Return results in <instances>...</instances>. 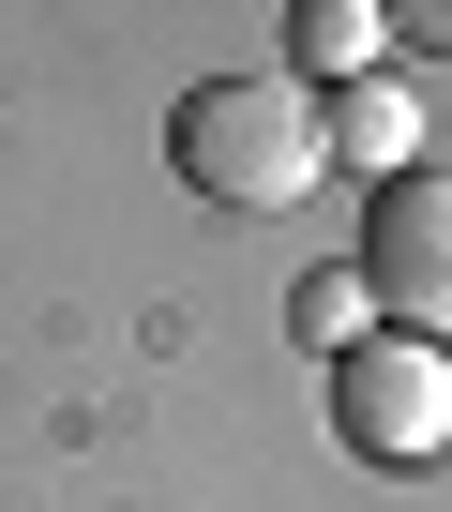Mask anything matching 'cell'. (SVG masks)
<instances>
[{
    "label": "cell",
    "instance_id": "3957f363",
    "mask_svg": "<svg viewBox=\"0 0 452 512\" xmlns=\"http://www.w3.org/2000/svg\"><path fill=\"white\" fill-rule=\"evenodd\" d=\"M332 437L362 467H437L452 452V347H407V332L347 347L332 362Z\"/></svg>",
    "mask_w": 452,
    "mask_h": 512
},
{
    "label": "cell",
    "instance_id": "5b68a950",
    "mask_svg": "<svg viewBox=\"0 0 452 512\" xmlns=\"http://www.w3.org/2000/svg\"><path fill=\"white\" fill-rule=\"evenodd\" d=\"M392 61V16H377V0H287V76L302 91H362Z\"/></svg>",
    "mask_w": 452,
    "mask_h": 512
},
{
    "label": "cell",
    "instance_id": "6da1fadb",
    "mask_svg": "<svg viewBox=\"0 0 452 512\" xmlns=\"http://www.w3.org/2000/svg\"><path fill=\"white\" fill-rule=\"evenodd\" d=\"M166 166H181V196L196 211H302L317 196V166H332V121H317V91L302 76H196L181 106H166Z\"/></svg>",
    "mask_w": 452,
    "mask_h": 512
},
{
    "label": "cell",
    "instance_id": "8992f818",
    "mask_svg": "<svg viewBox=\"0 0 452 512\" xmlns=\"http://www.w3.org/2000/svg\"><path fill=\"white\" fill-rule=\"evenodd\" d=\"M287 332H302L317 362H347V347H377V302H362V272H347V256H332V272H302V287H287Z\"/></svg>",
    "mask_w": 452,
    "mask_h": 512
},
{
    "label": "cell",
    "instance_id": "7a4b0ae2",
    "mask_svg": "<svg viewBox=\"0 0 452 512\" xmlns=\"http://www.w3.org/2000/svg\"><path fill=\"white\" fill-rule=\"evenodd\" d=\"M362 302L407 332V347H452V166H407L362 196Z\"/></svg>",
    "mask_w": 452,
    "mask_h": 512
},
{
    "label": "cell",
    "instance_id": "52a82bcc",
    "mask_svg": "<svg viewBox=\"0 0 452 512\" xmlns=\"http://www.w3.org/2000/svg\"><path fill=\"white\" fill-rule=\"evenodd\" d=\"M392 46H422V61H452V0H407V16H392Z\"/></svg>",
    "mask_w": 452,
    "mask_h": 512
},
{
    "label": "cell",
    "instance_id": "277c9868",
    "mask_svg": "<svg viewBox=\"0 0 452 512\" xmlns=\"http://www.w3.org/2000/svg\"><path fill=\"white\" fill-rule=\"evenodd\" d=\"M317 121H332V166H347V181H407V166H422V91H392V76L317 91Z\"/></svg>",
    "mask_w": 452,
    "mask_h": 512
}]
</instances>
